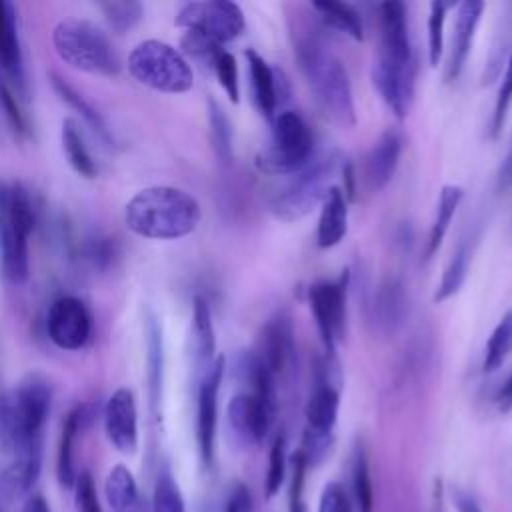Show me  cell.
I'll use <instances>...</instances> for the list:
<instances>
[{"instance_id":"ac0fdd59","label":"cell","mask_w":512,"mask_h":512,"mask_svg":"<svg viewBox=\"0 0 512 512\" xmlns=\"http://www.w3.org/2000/svg\"><path fill=\"white\" fill-rule=\"evenodd\" d=\"M256 356L272 376H280L288 370L294 358V330L286 312L274 314L264 324Z\"/></svg>"},{"instance_id":"60d3db41","label":"cell","mask_w":512,"mask_h":512,"mask_svg":"<svg viewBox=\"0 0 512 512\" xmlns=\"http://www.w3.org/2000/svg\"><path fill=\"white\" fill-rule=\"evenodd\" d=\"M284 478H286V438L284 434H278L272 442L270 456H268V472L264 480L266 498H274L280 492Z\"/></svg>"},{"instance_id":"74e56055","label":"cell","mask_w":512,"mask_h":512,"mask_svg":"<svg viewBox=\"0 0 512 512\" xmlns=\"http://www.w3.org/2000/svg\"><path fill=\"white\" fill-rule=\"evenodd\" d=\"M0 110L10 126V130L20 136L26 138L30 134V122H28V114L22 108L20 96L14 92V88L6 82V78L0 76Z\"/></svg>"},{"instance_id":"277c9868","label":"cell","mask_w":512,"mask_h":512,"mask_svg":"<svg viewBox=\"0 0 512 512\" xmlns=\"http://www.w3.org/2000/svg\"><path fill=\"white\" fill-rule=\"evenodd\" d=\"M36 212L30 192L20 184H0V264L10 284L30 274V234Z\"/></svg>"},{"instance_id":"836d02e7","label":"cell","mask_w":512,"mask_h":512,"mask_svg":"<svg viewBox=\"0 0 512 512\" xmlns=\"http://www.w3.org/2000/svg\"><path fill=\"white\" fill-rule=\"evenodd\" d=\"M352 494L356 512H374V490L364 448L358 444L352 458Z\"/></svg>"},{"instance_id":"1f68e13d","label":"cell","mask_w":512,"mask_h":512,"mask_svg":"<svg viewBox=\"0 0 512 512\" xmlns=\"http://www.w3.org/2000/svg\"><path fill=\"white\" fill-rule=\"evenodd\" d=\"M462 198H464V188L462 186H456V184L442 186L440 196H438V204H436V214H434V220H432V226H430V236H428V244H426V258H432L438 252Z\"/></svg>"},{"instance_id":"8fae6325","label":"cell","mask_w":512,"mask_h":512,"mask_svg":"<svg viewBox=\"0 0 512 512\" xmlns=\"http://www.w3.org/2000/svg\"><path fill=\"white\" fill-rule=\"evenodd\" d=\"M338 406H340V394L338 390L328 382L320 380L310 394L306 402V434H304V446L300 448L308 460V464L318 462L330 442L332 432L338 420Z\"/></svg>"},{"instance_id":"e0dca14e","label":"cell","mask_w":512,"mask_h":512,"mask_svg":"<svg viewBox=\"0 0 512 512\" xmlns=\"http://www.w3.org/2000/svg\"><path fill=\"white\" fill-rule=\"evenodd\" d=\"M276 406L264 402L252 392L236 394L228 404V422L238 438L244 442L258 444L266 438Z\"/></svg>"},{"instance_id":"5bb4252c","label":"cell","mask_w":512,"mask_h":512,"mask_svg":"<svg viewBox=\"0 0 512 512\" xmlns=\"http://www.w3.org/2000/svg\"><path fill=\"white\" fill-rule=\"evenodd\" d=\"M224 356H216L208 372L198 380L196 398V442L198 452L206 468L214 462L216 444V420H218V394L224 376Z\"/></svg>"},{"instance_id":"7402d4cb","label":"cell","mask_w":512,"mask_h":512,"mask_svg":"<svg viewBox=\"0 0 512 512\" xmlns=\"http://www.w3.org/2000/svg\"><path fill=\"white\" fill-rule=\"evenodd\" d=\"M400 152H402V138L396 130H386L374 142L364 162L366 182L372 190L378 192L392 180L400 160Z\"/></svg>"},{"instance_id":"603a6c76","label":"cell","mask_w":512,"mask_h":512,"mask_svg":"<svg viewBox=\"0 0 512 512\" xmlns=\"http://www.w3.org/2000/svg\"><path fill=\"white\" fill-rule=\"evenodd\" d=\"M408 314L406 286L398 276H388L380 282L374 300V318L382 332L394 334L402 328Z\"/></svg>"},{"instance_id":"cb8c5ba5","label":"cell","mask_w":512,"mask_h":512,"mask_svg":"<svg viewBox=\"0 0 512 512\" xmlns=\"http://www.w3.org/2000/svg\"><path fill=\"white\" fill-rule=\"evenodd\" d=\"M42 454H44V446H36L8 458V466L4 468L0 478V484L6 496L18 498L28 494L34 488L42 470Z\"/></svg>"},{"instance_id":"30bf717a","label":"cell","mask_w":512,"mask_h":512,"mask_svg":"<svg viewBox=\"0 0 512 512\" xmlns=\"http://www.w3.org/2000/svg\"><path fill=\"white\" fill-rule=\"evenodd\" d=\"M374 70L414 78V56L402 2L380 4V48Z\"/></svg>"},{"instance_id":"f5cc1de1","label":"cell","mask_w":512,"mask_h":512,"mask_svg":"<svg viewBox=\"0 0 512 512\" xmlns=\"http://www.w3.org/2000/svg\"><path fill=\"white\" fill-rule=\"evenodd\" d=\"M496 400H498V410H500V412L512 410V374L508 376V380H506L504 386L500 388Z\"/></svg>"},{"instance_id":"b9f144b4","label":"cell","mask_w":512,"mask_h":512,"mask_svg":"<svg viewBox=\"0 0 512 512\" xmlns=\"http://www.w3.org/2000/svg\"><path fill=\"white\" fill-rule=\"evenodd\" d=\"M448 4L432 2L428 16V62L432 68L438 66L444 52V24Z\"/></svg>"},{"instance_id":"44dd1931","label":"cell","mask_w":512,"mask_h":512,"mask_svg":"<svg viewBox=\"0 0 512 512\" xmlns=\"http://www.w3.org/2000/svg\"><path fill=\"white\" fill-rule=\"evenodd\" d=\"M190 358L198 380L208 372L216 360V336L212 324V312L202 296L192 302V324H190Z\"/></svg>"},{"instance_id":"f1b7e54d","label":"cell","mask_w":512,"mask_h":512,"mask_svg":"<svg viewBox=\"0 0 512 512\" xmlns=\"http://www.w3.org/2000/svg\"><path fill=\"white\" fill-rule=\"evenodd\" d=\"M60 142H62V150L64 156L70 164V168L82 176V178H96L98 176V162L94 160L86 138L80 130V124L74 118H66L62 122V130H60Z\"/></svg>"},{"instance_id":"9a60e30c","label":"cell","mask_w":512,"mask_h":512,"mask_svg":"<svg viewBox=\"0 0 512 512\" xmlns=\"http://www.w3.org/2000/svg\"><path fill=\"white\" fill-rule=\"evenodd\" d=\"M102 422L108 442L120 454H134L138 448V406L130 388H118L102 408Z\"/></svg>"},{"instance_id":"7a4b0ae2","label":"cell","mask_w":512,"mask_h":512,"mask_svg":"<svg viewBox=\"0 0 512 512\" xmlns=\"http://www.w3.org/2000/svg\"><path fill=\"white\" fill-rule=\"evenodd\" d=\"M202 220L198 200L176 186L138 190L124 208L130 232L148 240H176L192 234Z\"/></svg>"},{"instance_id":"d6a6232c","label":"cell","mask_w":512,"mask_h":512,"mask_svg":"<svg viewBox=\"0 0 512 512\" xmlns=\"http://www.w3.org/2000/svg\"><path fill=\"white\" fill-rule=\"evenodd\" d=\"M312 8L318 12V16L330 28H334L342 34H348L354 40L364 38L362 18L352 4L336 2V0H320V2H312Z\"/></svg>"},{"instance_id":"7bdbcfd3","label":"cell","mask_w":512,"mask_h":512,"mask_svg":"<svg viewBox=\"0 0 512 512\" xmlns=\"http://www.w3.org/2000/svg\"><path fill=\"white\" fill-rule=\"evenodd\" d=\"M510 106H512V54L506 60V68H504L502 82H500L496 102H494V112H492V120H490V136L492 138L500 136L506 116L510 112Z\"/></svg>"},{"instance_id":"ffe728a7","label":"cell","mask_w":512,"mask_h":512,"mask_svg":"<svg viewBox=\"0 0 512 512\" xmlns=\"http://www.w3.org/2000/svg\"><path fill=\"white\" fill-rule=\"evenodd\" d=\"M484 12V2L478 0H466L458 4L456 10V22H454V36H452V46H450V56L446 64V78L456 80L470 56L472 42L476 36V28L480 24Z\"/></svg>"},{"instance_id":"f35d334b","label":"cell","mask_w":512,"mask_h":512,"mask_svg":"<svg viewBox=\"0 0 512 512\" xmlns=\"http://www.w3.org/2000/svg\"><path fill=\"white\" fill-rule=\"evenodd\" d=\"M152 510L154 512H186L180 486L170 474V470H162L154 482Z\"/></svg>"},{"instance_id":"f6af8a7d","label":"cell","mask_w":512,"mask_h":512,"mask_svg":"<svg viewBox=\"0 0 512 512\" xmlns=\"http://www.w3.org/2000/svg\"><path fill=\"white\" fill-rule=\"evenodd\" d=\"M306 468H308V460H306L304 452L298 450L292 456V478H290V492H288L290 512H306V506H304Z\"/></svg>"},{"instance_id":"5b68a950","label":"cell","mask_w":512,"mask_h":512,"mask_svg":"<svg viewBox=\"0 0 512 512\" xmlns=\"http://www.w3.org/2000/svg\"><path fill=\"white\" fill-rule=\"evenodd\" d=\"M52 46L58 58L76 70L100 76H114L120 70V58L112 40L90 20H60L52 30Z\"/></svg>"},{"instance_id":"4316f807","label":"cell","mask_w":512,"mask_h":512,"mask_svg":"<svg viewBox=\"0 0 512 512\" xmlns=\"http://www.w3.org/2000/svg\"><path fill=\"white\" fill-rule=\"evenodd\" d=\"M104 492L112 512H144V502L136 478L124 464H116L110 468Z\"/></svg>"},{"instance_id":"7c38bea8","label":"cell","mask_w":512,"mask_h":512,"mask_svg":"<svg viewBox=\"0 0 512 512\" xmlns=\"http://www.w3.org/2000/svg\"><path fill=\"white\" fill-rule=\"evenodd\" d=\"M46 332L54 346L62 350H80L92 336V314L76 296L56 298L46 314Z\"/></svg>"},{"instance_id":"6da1fadb","label":"cell","mask_w":512,"mask_h":512,"mask_svg":"<svg viewBox=\"0 0 512 512\" xmlns=\"http://www.w3.org/2000/svg\"><path fill=\"white\" fill-rule=\"evenodd\" d=\"M294 54L300 72L324 114L342 128L356 124L352 84L342 60L330 50L322 36L306 26L294 30Z\"/></svg>"},{"instance_id":"d6986e66","label":"cell","mask_w":512,"mask_h":512,"mask_svg":"<svg viewBox=\"0 0 512 512\" xmlns=\"http://www.w3.org/2000/svg\"><path fill=\"white\" fill-rule=\"evenodd\" d=\"M94 418L92 404H76L62 422L58 458H56V476L62 488L72 490L78 470H76V442L78 436L88 428Z\"/></svg>"},{"instance_id":"4dcf8cb0","label":"cell","mask_w":512,"mask_h":512,"mask_svg":"<svg viewBox=\"0 0 512 512\" xmlns=\"http://www.w3.org/2000/svg\"><path fill=\"white\" fill-rule=\"evenodd\" d=\"M146 382H148V398L150 406L156 412L162 400V382H164V342L162 328L156 318H148L146 322Z\"/></svg>"},{"instance_id":"4fadbf2b","label":"cell","mask_w":512,"mask_h":512,"mask_svg":"<svg viewBox=\"0 0 512 512\" xmlns=\"http://www.w3.org/2000/svg\"><path fill=\"white\" fill-rule=\"evenodd\" d=\"M310 310L316 320V328L320 332L322 344L326 352L332 356L336 350V342L344 332L346 320V278L334 282H316L310 292Z\"/></svg>"},{"instance_id":"d4e9b609","label":"cell","mask_w":512,"mask_h":512,"mask_svg":"<svg viewBox=\"0 0 512 512\" xmlns=\"http://www.w3.org/2000/svg\"><path fill=\"white\" fill-rule=\"evenodd\" d=\"M52 78V88L58 94V98L70 106L74 112L80 114V118L84 120V124L88 126V130L96 136V140H100L106 148L114 146V136L104 120V116L98 112V108L92 106L90 100H86V96L82 92H78L70 82H66L62 76H58L56 72L50 74Z\"/></svg>"},{"instance_id":"9c48e42d","label":"cell","mask_w":512,"mask_h":512,"mask_svg":"<svg viewBox=\"0 0 512 512\" xmlns=\"http://www.w3.org/2000/svg\"><path fill=\"white\" fill-rule=\"evenodd\" d=\"M176 26L186 32H198L218 44L238 38L244 28V12L236 2L228 0H202L186 2L176 14Z\"/></svg>"},{"instance_id":"484cf974","label":"cell","mask_w":512,"mask_h":512,"mask_svg":"<svg viewBox=\"0 0 512 512\" xmlns=\"http://www.w3.org/2000/svg\"><path fill=\"white\" fill-rule=\"evenodd\" d=\"M346 232H348L346 196L338 186H334L326 196V200L322 202L316 242L320 248H332L346 236Z\"/></svg>"},{"instance_id":"db71d44e","label":"cell","mask_w":512,"mask_h":512,"mask_svg":"<svg viewBox=\"0 0 512 512\" xmlns=\"http://www.w3.org/2000/svg\"><path fill=\"white\" fill-rule=\"evenodd\" d=\"M0 512H2V508H0Z\"/></svg>"},{"instance_id":"f546056e","label":"cell","mask_w":512,"mask_h":512,"mask_svg":"<svg viewBox=\"0 0 512 512\" xmlns=\"http://www.w3.org/2000/svg\"><path fill=\"white\" fill-rule=\"evenodd\" d=\"M474 244H476V234H468L458 242V246H456V250H454V254H452L440 282H438V288L434 292V302L436 304L446 302L448 298L458 294V290L462 288V284L466 280V274H468V268H470V262H472Z\"/></svg>"},{"instance_id":"52a82bcc","label":"cell","mask_w":512,"mask_h":512,"mask_svg":"<svg viewBox=\"0 0 512 512\" xmlns=\"http://www.w3.org/2000/svg\"><path fill=\"white\" fill-rule=\"evenodd\" d=\"M338 170H342V156L336 150L310 160L272 200L274 216L284 222H296L308 216L316 206H322L330 190L336 186L334 178Z\"/></svg>"},{"instance_id":"ba28073f","label":"cell","mask_w":512,"mask_h":512,"mask_svg":"<svg viewBox=\"0 0 512 512\" xmlns=\"http://www.w3.org/2000/svg\"><path fill=\"white\" fill-rule=\"evenodd\" d=\"M314 138L298 112L286 110L274 118L270 144L256 156V166L272 176L300 172L312 160Z\"/></svg>"},{"instance_id":"ee69618b","label":"cell","mask_w":512,"mask_h":512,"mask_svg":"<svg viewBox=\"0 0 512 512\" xmlns=\"http://www.w3.org/2000/svg\"><path fill=\"white\" fill-rule=\"evenodd\" d=\"M80 254L92 268H106L116 256V242L108 236H92L86 238Z\"/></svg>"},{"instance_id":"3957f363","label":"cell","mask_w":512,"mask_h":512,"mask_svg":"<svg viewBox=\"0 0 512 512\" xmlns=\"http://www.w3.org/2000/svg\"><path fill=\"white\" fill-rule=\"evenodd\" d=\"M50 406V384L38 374L26 376L0 396V452L6 458L44 446Z\"/></svg>"},{"instance_id":"83f0119b","label":"cell","mask_w":512,"mask_h":512,"mask_svg":"<svg viewBox=\"0 0 512 512\" xmlns=\"http://www.w3.org/2000/svg\"><path fill=\"white\" fill-rule=\"evenodd\" d=\"M246 62L250 72V84H252V96L258 106V110L266 118H274L276 104H278V92H276V74L270 68V64L256 52L246 50Z\"/></svg>"},{"instance_id":"7dc6e473","label":"cell","mask_w":512,"mask_h":512,"mask_svg":"<svg viewBox=\"0 0 512 512\" xmlns=\"http://www.w3.org/2000/svg\"><path fill=\"white\" fill-rule=\"evenodd\" d=\"M318 512H352V502L348 492L340 482H328L318 500Z\"/></svg>"},{"instance_id":"c3c4849f","label":"cell","mask_w":512,"mask_h":512,"mask_svg":"<svg viewBox=\"0 0 512 512\" xmlns=\"http://www.w3.org/2000/svg\"><path fill=\"white\" fill-rule=\"evenodd\" d=\"M224 512H252V494L244 482H236L224 504Z\"/></svg>"},{"instance_id":"bcb514c9","label":"cell","mask_w":512,"mask_h":512,"mask_svg":"<svg viewBox=\"0 0 512 512\" xmlns=\"http://www.w3.org/2000/svg\"><path fill=\"white\" fill-rule=\"evenodd\" d=\"M74 506L76 512H102L96 486L92 480V474L88 470H80L74 482Z\"/></svg>"},{"instance_id":"816d5d0a","label":"cell","mask_w":512,"mask_h":512,"mask_svg":"<svg viewBox=\"0 0 512 512\" xmlns=\"http://www.w3.org/2000/svg\"><path fill=\"white\" fill-rule=\"evenodd\" d=\"M498 186L500 190H506L512 186V146L508 150V156L504 158L502 166H500V172H498Z\"/></svg>"},{"instance_id":"f907efd6","label":"cell","mask_w":512,"mask_h":512,"mask_svg":"<svg viewBox=\"0 0 512 512\" xmlns=\"http://www.w3.org/2000/svg\"><path fill=\"white\" fill-rule=\"evenodd\" d=\"M18 512H52V510H50V504L46 502L44 496L32 494V496H28V498L24 500V504L20 506Z\"/></svg>"},{"instance_id":"8992f818","label":"cell","mask_w":512,"mask_h":512,"mask_svg":"<svg viewBox=\"0 0 512 512\" xmlns=\"http://www.w3.org/2000/svg\"><path fill=\"white\" fill-rule=\"evenodd\" d=\"M128 72L142 86L164 92L182 94L194 86V72L184 54L164 40H144L128 54Z\"/></svg>"},{"instance_id":"d590c367","label":"cell","mask_w":512,"mask_h":512,"mask_svg":"<svg viewBox=\"0 0 512 512\" xmlns=\"http://www.w3.org/2000/svg\"><path fill=\"white\" fill-rule=\"evenodd\" d=\"M110 30L122 34L134 28L144 14V6L136 0H106L98 4Z\"/></svg>"},{"instance_id":"e575fe53","label":"cell","mask_w":512,"mask_h":512,"mask_svg":"<svg viewBox=\"0 0 512 512\" xmlns=\"http://www.w3.org/2000/svg\"><path fill=\"white\" fill-rule=\"evenodd\" d=\"M512 350V310H508L496 328L492 330L488 342H486V352H484V362L482 368L484 372H494L496 368L502 366L506 356Z\"/></svg>"},{"instance_id":"2e32d148","label":"cell","mask_w":512,"mask_h":512,"mask_svg":"<svg viewBox=\"0 0 512 512\" xmlns=\"http://www.w3.org/2000/svg\"><path fill=\"white\" fill-rule=\"evenodd\" d=\"M0 76L6 78L20 98L26 96L28 82L16 8L6 0H0Z\"/></svg>"},{"instance_id":"8d00e7d4","label":"cell","mask_w":512,"mask_h":512,"mask_svg":"<svg viewBox=\"0 0 512 512\" xmlns=\"http://www.w3.org/2000/svg\"><path fill=\"white\" fill-rule=\"evenodd\" d=\"M208 124H210V138L216 156L222 162L232 160V124L224 112V108L210 98L208 100Z\"/></svg>"},{"instance_id":"ab89813d","label":"cell","mask_w":512,"mask_h":512,"mask_svg":"<svg viewBox=\"0 0 512 512\" xmlns=\"http://www.w3.org/2000/svg\"><path fill=\"white\" fill-rule=\"evenodd\" d=\"M210 66H212V70H214V74H216V78H218L222 90L228 94V98H230L234 104H238V100H240V82H238V64H236V58H234L228 50L220 48V50L214 54Z\"/></svg>"},{"instance_id":"681fc988","label":"cell","mask_w":512,"mask_h":512,"mask_svg":"<svg viewBox=\"0 0 512 512\" xmlns=\"http://www.w3.org/2000/svg\"><path fill=\"white\" fill-rule=\"evenodd\" d=\"M452 500H454V506H456L458 512H482L478 500L472 494H468L466 490L456 488L452 492Z\"/></svg>"}]
</instances>
